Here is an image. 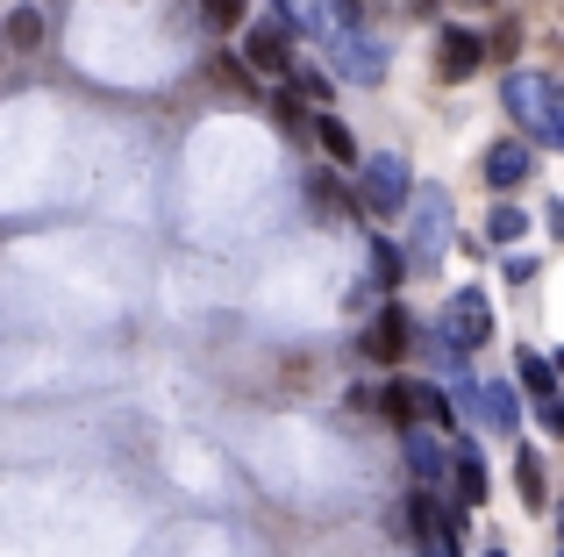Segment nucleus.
<instances>
[{"instance_id": "24", "label": "nucleus", "mask_w": 564, "mask_h": 557, "mask_svg": "<svg viewBox=\"0 0 564 557\" xmlns=\"http://www.w3.org/2000/svg\"><path fill=\"white\" fill-rule=\"evenodd\" d=\"M322 8H336V29H365V0H322Z\"/></svg>"}, {"instance_id": "1", "label": "nucleus", "mask_w": 564, "mask_h": 557, "mask_svg": "<svg viewBox=\"0 0 564 557\" xmlns=\"http://www.w3.org/2000/svg\"><path fill=\"white\" fill-rule=\"evenodd\" d=\"M358 200L365 215H379V222H393V215H408V200H414V172H408V157L400 151H379V157H365L358 165Z\"/></svg>"}, {"instance_id": "30", "label": "nucleus", "mask_w": 564, "mask_h": 557, "mask_svg": "<svg viewBox=\"0 0 564 557\" xmlns=\"http://www.w3.org/2000/svg\"><path fill=\"white\" fill-rule=\"evenodd\" d=\"M551 372H557V379H564V350H557V358H551Z\"/></svg>"}, {"instance_id": "29", "label": "nucleus", "mask_w": 564, "mask_h": 557, "mask_svg": "<svg viewBox=\"0 0 564 557\" xmlns=\"http://www.w3.org/2000/svg\"><path fill=\"white\" fill-rule=\"evenodd\" d=\"M414 8H422V14H436V8H443V0H414Z\"/></svg>"}, {"instance_id": "28", "label": "nucleus", "mask_w": 564, "mask_h": 557, "mask_svg": "<svg viewBox=\"0 0 564 557\" xmlns=\"http://www.w3.org/2000/svg\"><path fill=\"white\" fill-rule=\"evenodd\" d=\"M543 143H557V151H564V94H557V114H551V136H543Z\"/></svg>"}, {"instance_id": "5", "label": "nucleus", "mask_w": 564, "mask_h": 557, "mask_svg": "<svg viewBox=\"0 0 564 557\" xmlns=\"http://www.w3.org/2000/svg\"><path fill=\"white\" fill-rule=\"evenodd\" d=\"M329 65L344 72V79H358V86L386 79V51L365 36V29H329Z\"/></svg>"}, {"instance_id": "22", "label": "nucleus", "mask_w": 564, "mask_h": 557, "mask_svg": "<svg viewBox=\"0 0 564 557\" xmlns=\"http://www.w3.org/2000/svg\"><path fill=\"white\" fill-rule=\"evenodd\" d=\"M315 208H350V194H344V179H336V172H315Z\"/></svg>"}, {"instance_id": "25", "label": "nucleus", "mask_w": 564, "mask_h": 557, "mask_svg": "<svg viewBox=\"0 0 564 557\" xmlns=\"http://www.w3.org/2000/svg\"><path fill=\"white\" fill-rule=\"evenodd\" d=\"M536 422H543L551 436H564V393H551V401H536Z\"/></svg>"}, {"instance_id": "26", "label": "nucleus", "mask_w": 564, "mask_h": 557, "mask_svg": "<svg viewBox=\"0 0 564 557\" xmlns=\"http://www.w3.org/2000/svg\"><path fill=\"white\" fill-rule=\"evenodd\" d=\"M215 79H229V86H243V94H250V72H243V57H215Z\"/></svg>"}, {"instance_id": "19", "label": "nucleus", "mask_w": 564, "mask_h": 557, "mask_svg": "<svg viewBox=\"0 0 564 557\" xmlns=\"http://www.w3.org/2000/svg\"><path fill=\"white\" fill-rule=\"evenodd\" d=\"M372 272H379V286H400L414 265H408V251H400L393 237H379V243H372Z\"/></svg>"}, {"instance_id": "9", "label": "nucleus", "mask_w": 564, "mask_h": 557, "mask_svg": "<svg viewBox=\"0 0 564 557\" xmlns=\"http://www.w3.org/2000/svg\"><path fill=\"white\" fill-rule=\"evenodd\" d=\"M529 172H536V151H529L522 136H500L494 151H486V186H500V194H508V186H522Z\"/></svg>"}, {"instance_id": "17", "label": "nucleus", "mask_w": 564, "mask_h": 557, "mask_svg": "<svg viewBox=\"0 0 564 557\" xmlns=\"http://www.w3.org/2000/svg\"><path fill=\"white\" fill-rule=\"evenodd\" d=\"M529 237V215L514 208V200H500L494 215H486V243H494V251H508V243H522Z\"/></svg>"}, {"instance_id": "10", "label": "nucleus", "mask_w": 564, "mask_h": 557, "mask_svg": "<svg viewBox=\"0 0 564 557\" xmlns=\"http://www.w3.org/2000/svg\"><path fill=\"white\" fill-rule=\"evenodd\" d=\"M451 479H457V507H479L486 501V458L471 436H451Z\"/></svg>"}, {"instance_id": "27", "label": "nucleus", "mask_w": 564, "mask_h": 557, "mask_svg": "<svg viewBox=\"0 0 564 557\" xmlns=\"http://www.w3.org/2000/svg\"><path fill=\"white\" fill-rule=\"evenodd\" d=\"M514 43H522V29H514V22H500V29H494V43H486V51H500V57H508Z\"/></svg>"}, {"instance_id": "23", "label": "nucleus", "mask_w": 564, "mask_h": 557, "mask_svg": "<svg viewBox=\"0 0 564 557\" xmlns=\"http://www.w3.org/2000/svg\"><path fill=\"white\" fill-rule=\"evenodd\" d=\"M272 122L286 129V136H301V100H293V94H272Z\"/></svg>"}, {"instance_id": "32", "label": "nucleus", "mask_w": 564, "mask_h": 557, "mask_svg": "<svg viewBox=\"0 0 564 557\" xmlns=\"http://www.w3.org/2000/svg\"><path fill=\"white\" fill-rule=\"evenodd\" d=\"M0 51H8V43H0Z\"/></svg>"}, {"instance_id": "11", "label": "nucleus", "mask_w": 564, "mask_h": 557, "mask_svg": "<svg viewBox=\"0 0 564 557\" xmlns=\"http://www.w3.org/2000/svg\"><path fill=\"white\" fill-rule=\"evenodd\" d=\"M479 422L494 436H514L522 429V393L508 386V379H494V386H479Z\"/></svg>"}, {"instance_id": "12", "label": "nucleus", "mask_w": 564, "mask_h": 557, "mask_svg": "<svg viewBox=\"0 0 564 557\" xmlns=\"http://www.w3.org/2000/svg\"><path fill=\"white\" fill-rule=\"evenodd\" d=\"M400 393H408V415L414 422H436V429H451V393L443 386H429V379H400Z\"/></svg>"}, {"instance_id": "20", "label": "nucleus", "mask_w": 564, "mask_h": 557, "mask_svg": "<svg viewBox=\"0 0 564 557\" xmlns=\"http://www.w3.org/2000/svg\"><path fill=\"white\" fill-rule=\"evenodd\" d=\"M0 43H22V51H36V43H43V14H36V8H14V22L0 29Z\"/></svg>"}, {"instance_id": "6", "label": "nucleus", "mask_w": 564, "mask_h": 557, "mask_svg": "<svg viewBox=\"0 0 564 557\" xmlns=\"http://www.w3.org/2000/svg\"><path fill=\"white\" fill-rule=\"evenodd\" d=\"M479 65H486V43L471 36V29H443V36H436V72H443L451 86H465Z\"/></svg>"}, {"instance_id": "31", "label": "nucleus", "mask_w": 564, "mask_h": 557, "mask_svg": "<svg viewBox=\"0 0 564 557\" xmlns=\"http://www.w3.org/2000/svg\"><path fill=\"white\" fill-rule=\"evenodd\" d=\"M486 557H508V550H486Z\"/></svg>"}, {"instance_id": "14", "label": "nucleus", "mask_w": 564, "mask_h": 557, "mask_svg": "<svg viewBox=\"0 0 564 557\" xmlns=\"http://www.w3.org/2000/svg\"><path fill=\"white\" fill-rule=\"evenodd\" d=\"M408 465H414V479H422V493L436 487L443 472H451V450L436 444V436H422V429H408Z\"/></svg>"}, {"instance_id": "2", "label": "nucleus", "mask_w": 564, "mask_h": 557, "mask_svg": "<svg viewBox=\"0 0 564 557\" xmlns=\"http://www.w3.org/2000/svg\"><path fill=\"white\" fill-rule=\"evenodd\" d=\"M408 265H436L451 251V186H414L408 200Z\"/></svg>"}, {"instance_id": "13", "label": "nucleus", "mask_w": 564, "mask_h": 557, "mask_svg": "<svg viewBox=\"0 0 564 557\" xmlns=\"http://www.w3.org/2000/svg\"><path fill=\"white\" fill-rule=\"evenodd\" d=\"M315 136H322V151H329V165H350V172L365 165V151H358V136H350L344 114H315Z\"/></svg>"}, {"instance_id": "4", "label": "nucleus", "mask_w": 564, "mask_h": 557, "mask_svg": "<svg viewBox=\"0 0 564 557\" xmlns=\"http://www.w3.org/2000/svg\"><path fill=\"white\" fill-rule=\"evenodd\" d=\"M494 343V301H486L479 286H457L451 301H443V350H486Z\"/></svg>"}, {"instance_id": "18", "label": "nucleus", "mask_w": 564, "mask_h": 557, "mask_svg": "<svg viewBox=\"0 0 564 557\" xmlns=\"http://www.w3.org/2000/svg\"><path fill=\"white\" fill-rule=\"evenodd\" d=\"M514 487H522L529 507L551 501V479H543V458H536V450H514Z\"/></svg>"}, {"instance_id": "15", "label": "nucleus", "mask_w": 564, "mask_h": 557, "mask_svg": "<svg viewBox=\"0 0 564 557\" xmlns=\"http://www.w3.org/2000/svg\"><path fill=\"white\" fill-rule=\"evenodd\" d=\"M514 393H536V401H551L557 393V372L543 350H514Z\"/></svg>"}, {"instance_id": "3", "label": "nucleus", "mask_w": 564, "mask_h": 557, "mask_svg": "<svg viewBox=\"0 0 564 557\" xmlns=\"http://www.w3.org/2000/svg\"><path fill=\"white\" fill-rule=\"evenodd\" d=\"M557 94H564V86L551 79V72H508V79H500V100H508V114H514V122L529 129V151H536V143L551 136Z\"/></svg>"}, {"instance_id": "8", "label": "nucleus", "mask_w": 564, "mask_h": 557, "mask_svg": "<svg viewBox=\"0 0 564 557\" xmlns=\"http://www.w3.org/2000/svg\"><path fill=\"white\" fill-rule=\"evenodd\" d=\"M365 358H372V364L408 358V315H400V301H386L372 315V329H365Z\"/></svg>"}, {"instance_id": "7", "label": "nucleus", "mask_w": 564, "mask_h": 557, "mask_svg": "<svg viewBox=\"0 0 564 557\" xmlns=\"http://www.w3.org/2000/svg\"><path fill=\"white\" fill-rule=\"evenodd\" d=\"M293 65V36L279 22H264V29H250L243 36V72L258 79V72H286Z\"/></svg>"}, {"instance_id": "21", "label": "nucleus", "mask_w": 564, "mask_h": 557, "mask_svg": "<svg viewBox=\"0 0 564 557\" xmlns=\"http://www.w3.org/2000/svg\"><path fill=\"white\" fill-rule=\"evenodd\" d=\"M250 14V0H200V22L207 29H236Z\"/></svg>"}, {"instance_id": "16", "label": "nucleus", "mask_w": 564, "mask_h": 557, "mask_svg": "<svg viewBox=\"0 0 564 557\" xmlns=\"http://www.w3.org/2000/svg\"><path fill=\"white\" fill-rule=\"evenodd\" d=\"M279 8V29H286V36H322V0H272Z\"/></svg>"}]
</instances>
